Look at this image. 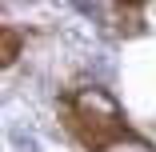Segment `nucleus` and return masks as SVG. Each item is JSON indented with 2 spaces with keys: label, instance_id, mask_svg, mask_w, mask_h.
<instances>
[{
  "label": "nucleus",
  "instance_id": "nucleus-2",
  "mask_svg": "<svg viewBox=\"0 0 156 152\" xmlns=\"http://www.w3.org/2000/svg\"><path fill=\"white\" fill-rule=\"evenodd\" d=\"M16 56H20V36L12 28H0V68H8Z\"/></svg>",
  "mask_w": 156,
  "mask_h": 152
},
{
  "label": "nucleus",
  "instance_id": "nucleus-1",
  "mask_svg": "<svg viewBox=\"0 0 156 152\" xmlns=\"http://www.w3.org/2000/svg\"><path fill=\"white\" fill-rule=\"evenodd\" d=\"M72 116H76L84 140H92V144H104L108 136L120 132V108L104 88H80L72 96Z\"/></svg>",
  "mask_w": 156,
  "mask_h": 152
}]
</instances>
